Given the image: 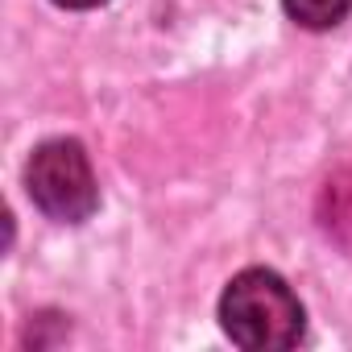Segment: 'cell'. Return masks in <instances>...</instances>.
<instances>
[{"label":"cell","mask_w":352,"mask_h":352,"mask_svg":"<svg viewBox=\"0 0 352 352\" xmlns=\"http://www.w3.org/2000/svg\"><path fill=\"white\" fill-rule=\"evenodd\" d=\"M25 191H30L38 212H46L50 220H63V224L87 220L96 212V204H100V187H96L91 162H87L83 145L71 141V137L42 141L30 153Z\"/></svg>","instance_id":"cell-2"},{"label":"cell","mask_w":352,"mask_h":352,"mask_svg":"<svg viewBox=\"0 0 352 352\" xmlns=\"http://www.w3.org/2000/svg\"><path fill=\"white\" fill-rule=\"evenodd\" d=\"M54 5H63V9H96L104 0H54Z\"/></svg>","instance_id":"cell-5"},{"label":"cell","mask_w":352,"mask_h":352,"mask_svg":"<svg viewBox=\"0 0 352 352\" xmlns=\"http://www.w3.org/2000/svg\"><path fill=\"white\" fill-rule=\"evenodd\" d=\"M315 216H319V228L327 232V241L340 245L344 253H352V170H336L323 183Z\"/></svg>","instance_id":"cell-3"},{"label":"cell","mask_w":352,"mask_h":352,"mask_svg":"<svg viewBox=\"0 0 352 352\" xmlns=\"http://www.w3.org/2000/svg\"><path fill=\"white\" fill-rule=\"evenodd\" d=\"M282 5L302 30H331L352 13V0H282Z\"/></svg>","instance_id":"cell-4"},{"label":"cell","mask_w":352,"mask_h":352,"mask_svg":"<svg viewBox=\"0 0 352 352\" xmlns=\"http://www.w3.org/2000/svg\"><path fill=\"white\" fill-rule=\"evenodd\" d=\"M220 323L228 340L249 352H282L302 340L307 315L274 270H245L220 294Z\"/></svg>","instance_id":"cell-1"}]
</instances>
